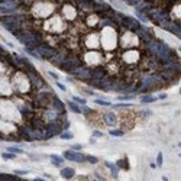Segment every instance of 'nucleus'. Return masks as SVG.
<instances>
[{
	"label": "nucleus",
	"instance_id": "f257e3e1",
	"mask_svg": "<svg viewBox=\"0 0 181 181\" xmlns=\"http://www.w3.org/2000/svg\"><path fill=\"white\" fill-rule=\"evenodd\" d=\"M52 97H54V93L52 91H41V93H36V96H35V106H38L41 109H46L48 106H51Z\"/></svg>",
	"mask_w": 181,
	"mask_h": 181
},
{
	"label": "nucleus",
	"instance_id": "f03ea898",
	"mask_svg": "<svg viewBox=\"0 0 181 181\" xmlns=\"http://www.w3.org/2000/svg\"><path fill=\"white\" fill-rule=\"evenodd\" d=\"M34 51L38 54V57L41 58V59H48V61L57 54V49H54L52 46H49V45H45V44H39Z\"/></svg>",
	"mask_w": 181,
	"mask_h": 181
},
{
	"label": "nucleus",
	"instance_id": "7ed1b4c3",
	"mask_svg": "<svg viewBox=\"0 0 181 181\" xmlns=\"http://www.w3.org/2000/svg\"><path fill=\"white\" fill-rule=\"evenodd\" d=\"M80 65H81V61H80L78 58L70 55V57H67L61 64H59V68L64 70L65 73H73V70H75V68L80 67Z\"/></svg>",
	"mask_w": 181,
	"mask_h": 181
},
{
	"label": "nucleus",
	"instance_id": "20e7f679",
	"mask_svg": "<svg viewBox=\"0 0 181 181\" xmlns=\"http://www.w3.org/2000/svg\"><path fill=\"white\" fill-rule=\"evenodd\" d=\"M62 130H64V128H62V123L59 120L58 122H49L48 125H45V132L48 133L49 138H54V136L59 135Z\"/></svg>",
	"mask_w": 181,
	"mask_h": 181
},
{
	"label": "nucleus",
	"instance_id": "39448f33",
	"mask_svg": "<svg viewBox=\"0 0 181 181\" xmlns=\"http://www.w3.org/2000/svg\"><path fill=\"white\" fill-rule=\"evenodd\" d=\"M161 28H164L165 31H170L172 35L178 36L180 38L181 35V28H180V23L178 22H172V21H164V22L159 23Z\"/></svg>",
	"mask_w": 181,
	"mask_h": 181
},
{
	"label": "nucleus",
	"instance_id": "423d86ee",
	"mask_svg": "<svg viewBox=\"0 0 181 181\" xmlns=\"http://www.w3.org/2000/svg\"><path fill=\"white\" fill-rule=\"evenodd\" d=\"M90 73H91V68L86 67V65H80L75 70H73V75L75 78L83 80V81H90Z\"/></svg>",
	"mask_w": 181,
	"mask_h": 181
},
{
	"label": "nucleus",
	"instance_id": "0eeeda50",
	"mask_svg": "<svg viewBox=\"0 0 181 181\" xmlns=\"http://www.w3.org/2000/svg\"><path fill=\"white\" fill-rule=\"evenodd\" d=\"M26 75H28V78L31 80V84L34 86L35 89H41V87L46 86V83L42 80V77H39L38 71H29V73H26Z\"/></svg>",
	"mask_w": 181,
	"mask_h": 181
},
{
	"label": "nucleus",
	"instance_id": "6e6552de",
	"mask_svg": "<svg viewBox=\"0 0 181 181\" xmlns=\"http://www.w3.org/2000/svg\"><path fill=\"white\" fill-rule=\"evenodd\" d=\"M19 138L21 141H26V142H34L35 141V130L31 126H23L19 129Z\"/></svg>",
	"mask_w": 181,
	"mask_h": 181
},
{
	"label": "nucleus",
	"instance_id": "1a4fd4ad",
	"mask_svg": "<svg viewBox=\"0 0 181 181\" xmlns=\"http://www.w3.org/2000/svg\"><path fill=\"white\" fill-rule=\"evenodd\" d=\"M135 35L139 38V39H141V41H142V44H147V42H149V41L154 38L152 32H151L149 29H147L145 26H142V25H141V28H139V29L135 32Z\"/></svg>",
	"mask_w": 181,
	"mask_h": 181
},
{
	"label": "nucleus",
	"instance_id": "9d476101",
	"mask_svg": "<svg viewBox=\"0 0 181 181\" xmlns=\"http://www.w3.org/2000/svg\"><path fill=\"white\" fill-rule=\"evenodd\" d=\"M62 158L68 159V161H74V162H80V164L86 162V159H84V154L77 152V151H75V152H74V151H65Z\"/></svg>",
	"mask_w": 181,
	"mask_h": 181
},
{
	"label": "nucleus",
	"instance_id": "9b49d317",
	"mask_svg": "<svg viewBox=\"0 0 181 181\" xmlns=\"http://www.w3.org/2000/svg\"><path fill=\"white\" fill-rule=\"evenodd\" d=\"M103 77H106V70L103 67H96L91 70L90 73V81H99Z\"/></svg>",
	"mask_w": 181,
	"mask_h": 181
},
{
	"label": "nucleus",
	"instance_id": "f8f14e48",
	"mask_svg": "<svg viewBox=\"0 0 181 181\" xmlns=\"http://www.w3.org/2000/svg\"><path fill=\"white\" fill-rule=\"evenodd\" d=\"M61 114H64V113H58L54 109H51V110H45V113H44L42 117L49 123V122H58L61 119Z\"/></svg>",
	"mask_w": 181,
	"mask_h": 181
},
{
	"label": "nucleus",
	"instance_id": "ddd939ff",
	"mask_svg": "<svg viewBox=\"0 0 181 181\" xmlns=\"http://www.w3.org/2000/svg\"><path fill=\"white\" fill-rule=\"evenodd\" d=\"M51 109H54L58 113H67V112H65V104L61 102L57 96H54L52 100H51Z\"/></svg>",
	"mask_w": 181,
	"mask_h": 181
},
{
	"label": "nucleus",
	"instance_id": "4468645a",
	"mask_svg": "<svg viewBox=\"0 0 181 181\" xmlns=\"http://www.w3.org/2000/svg\"><path fill=\"white\" fill-rule=\"evenodd\" d=\"M67 57H68L67 52H62V49H61V51H57V54H55L54 57L49 59V62H51L52 65H57V67H59V64H61V62H62V61H64Z\"/></svg>",
	"mask_w": 181,
	"mask_h": 181
},
{
	"label": "nucleus",
	"instance_id": "2eb2a0df",
	"mask_svg": "<svg viewBox=\"0 0 181 181\" xmlns=\"http://www.w3.org/2000/svg\"><path fill=\"white\" fill-rule=\"evenodd\" d=\"M103 120H104V123L109 125V126H114L117 123V116L113 112H107V113L103 114Z\"/></svg>",
	"mask_w": 181,
	"mask_h": 181
},
{
	"label": "nucleus",
	"instance_id": "dca6fc26",
	"mask_svg": "<svg viewBox=\"0 0 181 181\" xmlns=\"http://www.w3.org/2000/svg\"><path fill=\"white\" fill-rule=\"evenodd\" d=\"M61 177L62 178H65V180H71V178H74V175H75V170L74 168H71V167H64V168H61Z\"/></svg>",
	"mask_w": 181,
	"mask_h": 181
},
{
	"label": "nucleus",
	"instance_id": "f3484780",
	"mask_svg": "<svg viewBox=\"0 0 181 181\" xmlns=\"http://www.w3.org/2000/svg\"><path fill=\"white\" fill-rule=\"evenodd\" d=\"M29 126H31L32 129H45L44 120L39 119V117H32V119L29 120Z\"/></svg>",
	"mask_w": 181,
	"mask_h": 181
},
{
	"label": "nucleus",
	"instance_id": "a211bd4d",
	"mask_svg": "<svg viewBox=\"0 0 181 181\" xmlns=\"http://www.w3.org/2000/svg\"><path fill=\"white\" fill-rule=\"evenodd\" d=\"M116 167H117L119 170L128 171V170H129V162H128V158L125 157V158L119 159V161H117V164H116Z\"/></svg>",
	"mask_w": 181,
	"mask_h": 181
},
{
	"label": "nucleus",
	"instance_id": "6ab92c4d",
	"mask_svg": "<svg viewBox=\"0 0 181 181\" xmlns=\"http://www.w3.org/2000/svg\"><path fill=\"white\" fill-rule=\"evenodd\" d=\"M104 165H106L109 170L112 171V175H113V178H117V172H119V168L114 165L113 162H109V161H107V162H104Z\"/></svg>",
	"mask_w": 181,
	"mask_h": 181
},
{
	"label": "nucleus",
	"instance_id": "aec40b11",
	"mask_svg": "<svg viewBox=\"0 0 181 181\" xmlns=\"http://www.w3.org/2000/svg\"><path fill=\"white\" fill-rule=\"evenodd\" d=\"M67 104H68V107H70V110H73L74 113H81V109H80V106L75 102L70 100V102H67Z\"/></svg>",
	"mask_w": 181,
	"mask_h": 181
},
{
	"label": "nucleus",
	"instance_id": "412c9836",
	"mask_svg": "<svg viewBox=\"0 0 181 181\" xmlns=\"http://www.w3.org/2000/svg\"><path fill=\"white\" fill-rule=\"evenodd\" d=\"M155 100H157V97H154V96H149V94H145V96H142V97H141V103H142V104L154 103Z\"/></svg>",
	"mask_w": 181,
	"mask_h": 181
},
{
	"label": "nucleus",
	"instance_id": "4be33fe9",
	"mask_svg": "<svg viewBox=\"0 0 181 181\" xmlns=\"http://www.w3.org/2000/svg\"><path fill=\"white\" fill-rule=\"evenodd\" d=\"M51 161L55 167H61L62 162H64V158L62 157H58V155H51Z\"/></svg>",
	"mask_w": 181,
	"mask_h": 181
},
{
	"label": "nucleus",
	"instance_id": "5701e85b",
	"mask_svg": "<svg viewBox=\"0 0 181 181\" xmlns=\"http://www.w3.org/2000/svg\"><path fill=\"white\" fill-rule=\"evenodd\" d=\"M136 18H138V21H141V22H144V23H148V22H149L148 16L145 15V13H142V12H138V10H136Z\"/></svg>",
	"mask_w": 181,
	"mask_h": 181
},
{
	"label": "nucleus",
	"instance_id": "b1692460",
	"mask_svg": "<svg viewBox=\"0 0 181 181\" xmlns=\"http://www.w3.org/2000/svg\"><path fill=\"white\" fill-rule=\"evenodd\" d=\"M6 151H7V152H10V154H15V155L23 154V149H21V148H18V147H9Z\"/></svg>",
	"mask_w": 181,
	"mask_h": 181
},
{
	"label": "nucleus",
	"instance_id": "393cba45",
	"mask_svg": "<svg viewBox=\"0 0 181 181\" xmlns=\"http://www.w3.org/2000/svg\"><path fill=\"white\" fill-rule=\"evenodd\" d=\"M113 109H129V107H132V104L130 103H119V104H110Z\"/></svg>",
	"mask_w": 181,
	"mask_h": 181
},
{
	"label": "nucleus",
	"instance_id": "a878e982",
	"mask_svg": "<svg viewBox=\"0 0 181 181\" xmlns=\"http://www.w3.org/2000/svg\"><path fill=\"white\" fill-rule=\"evenodd\" d=\"M59 136H61V139H65V141L73 139V133H71V132H68V130H62V132L59 133Z\"/></svg>",
	"mask_w": 181,
	"mask_h": 181
},
{
	"label": "nucleus",
	"instance_id": "bb28decb",
	"mask_svg": "<svg viewBox=\"0 0 181 181\" xmlns=\"http://www.w3.org/2000/svg\"><path fill=\"white\" fill-rule=\"evenodd\" d=\"M123 130H122V129H112V130H110V132H109V135H112V136H119V138H120V136H123Z\"/></svg>",
	"mask_w": 181,
	"mask_h": 181
},
{
	"label": "nucleus",
	"instance_id": "cd10ccee",
	"mask_svg": "<svg viewBox=\"0 0 181 181\" xmlns=\"http://www.w3.org/2000/svg\"><path fill=\"white\" fill-rule=\"evenodd\" d=\"M84 159L87 162H90V164H97L99 162V159L96 158V157H93V155H84Z\"/></svg>",
	"mask_w": 181,
	"mask_h": 181
},
{
	"label": "nucleus",
	"instance_id": "c85d7f7f",
	"mask_svg": "<svg viewBox=\"0 0 181 181\" xmlns=\"http://www.w3.org/2000/svg\"><path fill=\"white\" fill-rule=\"evenodd\" d=\"M13 175H9V174H0V181H13Z\"/></svg>",
	"mask_w": 181,
	"mask_h": 181
},
{
	"label": "nucleus",
	"instance_id": "c756f323",
	"mask_svg": "<svg viewBox=\"0 0 181 181\" xmlns=\"http://www.w3.org/2000/svg\"><path fill=\"white\" fill-rule=\"evenodd\" d=\"M94 103H96V104H100V106H104V107H107V106H110V104H112L110 102H106V100H102V99H96Z\"/></svg>",
	"mask_w": 181,
	"mask_h": 181
},
{
	"label": "nucleus",
	"instance_id": "7c9ffc66",
	"mask_svg": "<svg viewBox=\"0 0 181 181\" xmlns=\"http://www.w3.org/2000/svg\"><path fill=\"white\" fill-rule=\"evenodd\" d=\"M1 157H3V159H15L16 158V155H15V154H10V152H4V154H1Z\"/></svg>",
	"mask_w": 181,
	"mask_h": 181
},
{
	"label": "nucleus",
	"instance_id": "2f4dec72",
	"mask_svg": "<svg viewBox=\"0 0 181 181\" xmlns=\"http://www.w3.org/2000/svg\"><path fill=\"white\" fill-rule=\"evenodd\" d=\"M133 99V96L132 94H128V96H117V100L120 102V100H132Z\"/></svg>",
	"mask_w": 181,
	"mask_h": 181
},
{
	"label": "nucleus",
	"instance_id": "473e14b6",
	"mask_svg": "<svg viewBox=\"0 0 181 181\" xmlns=\"http://www.w3.org/2000/svg\"><path fill=\"white\" fill-rule=\"evenodd\" d=\"M73 102L80 103V104H86V100H84V99H81V97H78V96H74V97H73Z\"/></svg>",
	"mask_w": 181,
	"mask_h": 181
},
{
	"label": "nucleus",
	"instance_id": "72a5a7b5",
	"mask_svg": "<svg viewBox=\"0 0 181 181\" xmlns=\"http://www.w3.org/2000/svg\"><path fill=\"white\" fill-rule=\"evenodd\" d=\"M13 174H16V175H26V174H29L26 170H15Z\"/></svg>",
	"mask_w": 181,
	"mask_h": 181
},
{
	"label": "nucleus",
	"instance_id": "f704fd0d",
	"mask_svg": "<svg viewBox=\"0 0 181 181\" xmlns=\"http://www.w3.org/2000/svg\"><path fill=\"white\" fill-rule=\"evenodd\" d=\"M162 154H158V157H157V167H162Z\"/></svg>",
	"mask_w": 181,
	"mask_h": 181
},
{
	"label": "nucleus",
	"instance_id": "c9c22d12",
	"mask_svg": "<svg viewBox=\"0 0 181 181\" xmlns=\"http://www.w3.org/2000/svg\"><path fill=\"white\" fill-rule=\"evenodd\" d=\"M81 112H83L84 114H91V113H93V110H91L90 107H87L86 104H84V107H83V110H81Z\"/></svg>",
	"mask_w": 181,
	"mask_h": 181
},
{
	"label": "nucleus",
	"instance_id": "e433bc0d",
	"mask_svg": "<svg viewBox=\"0 0 181 181\" xmlns=\"http://www.w3.org/2000/svg\"><path fill=\"white\" fill-rule=\"evenodd\" d=\"M93 138H103V132H100V130H94V132H93Z\"/></svg>",
	"mask_w": 181,
	"mask_h": 181
},
{
	"label": "nucleus",
	"instance_id": "4c0bfd02",
	"mask_svg": "<svg viewBox=\"0 0 181 181\" xmlns=\"http://www.w3.org/2000/svg\"><path fill=\"white\" fill-rule=\"evenodd\" d=\"M57 86H58V89H61L62 91H67V87H65L64 84H61L59 81H57Z\"/></svg>",
	"mask_w": 181,
	"mask_h": 181
},
{
	"label": "nucleus",
	"instance_id": "58836bf2",
	"mask_svg": "<svg viewBox=\"0 0 181 181\" xmlns=\"http://www.w3.org/2000/svg\"><path fill=\"white\" fill-rule=\"evenodd\" d=\"M48 74H49V75H51V77H52V78H55L58 81V78H59V77H58L57 74H55V73H52V71H48Z\"/></svg>",
	"mask_w": 181,
	"mask_h": 181
},
{
	"label": "nucleus",
	"instance_id": "ea45409f",
	"mask_svg": "<svg viewBox=\"0 0 181 181\" xmlns=\"http://www.w3.org/2000/svg\"><path fill=\"white\" fill-rule=\"evenodd\" d=\"M81 148H83V145H78V144L77 145H73V149H75V151H80Z\"/></svg>",
	"mask_w": 181,
	"mask_h": 181
},
{
	"label": "nucleus",
	"instance_id": "a19ab883",
	"mask_svg": "<svg viewBox=\"0 0 181 181\" xmlns=\"http://www.w3.org/2000/svg\"><path fill=\"white\" fill-rule=\"evenodd\" d=\"M158 99H161V100H165V99H167V94H165V93L159 94V96H158Z\"/></svg>",
	"mask_w": 181,
	"mask_h": 181
},
{
	"label": "nucleus",
	"instance_id": "79ce46f5",
	"mask_svg": "<svg viewBox=\"0 0 181 181\" xmlns=\"http://www.w3.org/2000/svg\"><path fill=\"white\" fill-rule=\"evenodd\" d=\"M67 80H68V81H70V83H74V78H73V77H70V75H68V77H67Z\"/></svg>",
	"mask_w": 181,
	"mask_h": 181
},
{
	"label": "nucleus",
	"instance_id": "37998d69",
	"mask_svg": "<svg viewBox=\"0 0 181 181\" xmlns=\"http://www.w3.org/2000/svg\"><path fill=\"white\" fill-rule=\"evenodd\" d=\"M34 181H45V180H44V178H39V177H38V178H35Z\"/></svg>",
	"mask_w": 181,
	"mask_h": 181
},
{
	"label": "nucleus",
	"instance_id": "c03bdc74",
	"mask_svg": "<svg viewBox=\"0 0 181 181\" xmlns=\"http://www.w3.org/2000/svg\"><path fill=\"white\" fill-rule=\"evenodd\" d=\"M87 1H89V3H93V1H94V0H87Z\"/></svg>",
	"mask_w": 181,
	"mask_h": 181
},
{
	"label": "nucleus",
	"instance_id": "a18cd8bd",
	"mask_svg": "<svg viewBox=\"0 0 181 181\" xmlns=\"http://www.w3.org/2000/svg\"><path fill=\"white\" fill-rule=\"evenodd\" d=\"M94 181H97V180H94Z\"/></svg>",
	"mask_w": 181,
	"mask_h": 181
}]
</instances>
